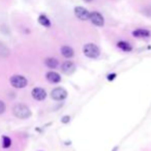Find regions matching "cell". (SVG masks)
<instances>
[{"label":"cell","instance_id":"obj_1","mask_svg":"<svg viewBox=\"0 0 151 151\" xmlns=\"http://www.w3.org/2000/svg\"><path fill=\"white\" fill-rule=\"evenodd\" d=\"M13 114L19 119H27L32 115L30 109L24 104H17L13 108Z\"/></svg>","mask_w":151,"mask_h":151},{"label":"cell","instance_id":"obj_2","mask_svg":"<svg viewBox=\"0 0 151 151\" xmlns=\"http://www.w3.org/2000/svg\"><path fill=\"white\" fill-rule=\"evenodd\" d=\"M83 53L86 57L91 59H95L99 56L101 54V50L99 48L94 44H86L84 47H83Z\"/></svg>","mask_w":151,"mask_h":151},{"label":"cell","instance_id":"obj_3","mask_svg":"<svg viewBox=\"0 0 151 151\" xmlns=\"http://www.w3.org/2000/svg\"><path fill=\"white\" fill-rule=\"evenodd\" d=\"M9 82H11V85L14 88H17V89L25 88L28 84L27 79H26L24 76H21V75L13 76L11 78V80H9Z\"/></svg>","mask_w":151,"mask_h":151},{"label":"cell","instance_id":"obj_4","mask_svg":"<svg viewBox=\"0 0 151 151\" xmlns=\"http://www.w3.org/2000/svg\"><path fill=\"white\" fill-rule=\"evenodd\" d=\"M89 20H90L93 25L99 26V27H103L105 25V19H104L103 15L101 13H99V12H92V13H90Z\"/></svg>","mask_w":151,"mask_h":151},{"label":"cell","instance_id":"obj_5","mask_svg":"<svg viewBox=\"0 0 151 151\" xmlns=\"http://www.w3.org/2000/svg\"><path fill=\"white\" fill-rule=\"evenodd\" d=\"M51 97L54 101H63L67 97V91L62 87H57L51 92Z\"/></svg>","mask_w":151,"mask_h":151},{"label":"cell","instance_id":"obj_6","mask_svg":"<svg viewBox=\"0 0 151 151\" xmlns=\"http://www.w3.org/2000/svg\"><path fill=\"white\" fill-rule=\"evenodd\" d=\"M73 13H75L76 17L78 18L81 21H87L89 20V16H90V13L88 12V9H86L83 6H76L75 9H73Z\"/></svg>","mask_w":151,"mask_h":151},{"label":"cell","instance_id":"obj_7","mask_svg":"<svg viewBox=\"0 0 151 151\" xmlns=\"http://www.w3.org/2000/svg\"><path fill=\"white\" fill-rule=\"evenodd\" d=\"M61 71L65 75H73L76 71V64L71 61H65L61 64Z\"/></svg>","mask_w":151,"mask_h":151},{"label":"cell","instance_id":"obj_8","mask_svg":"<svg viewBox=\"0 0 151 151\" xmlns=\"http://www.w3.org/2000/svg\"><path fill=\"white\" fill-rule=\"evenodd\" d=\"M32 94V97H33L35 101H44L45 99L47 97V92L45 89L40 88V87H36L32 90L31 92Z\"/></svg>","mask_w":151,"mask_h":151},{"label":"cell","instance_id":"obj_9","mask_svg":"<svg viewBox=\"0 0 151 151\" xmlns=\"http://www.w3.org/2000/svg\"><path fill=\"white\" fill-rule=\"evenodd\" d=\"M47 80L50 83H53V84H56V83H59L61 81V77L58 73L56 71H49L46 75Z\"/></svg>","mask_w":151,"mask_h":151},{"label":"cell","instance_id":"obj_10","mask_svg":"<svg viewBox=\"0 0 151 151\" xmlns=\"http://www.w3.org/2000/svg\"><path fill=\"white\" fill-rule=\"evenodd\" d=\"M132 35L134 37H139V38L149 37L150 36V31L147 29H137L134 31H132Z\"/></svg>","mask_w":151,"mask_h":151},{"label":"cell","instance_id":"obj_11","mask_svg":"<svg viewBox=\"0 0 151 151\" xmlns=\"http://www.w3.org/2000/svg\"><path fill=\"white\" fill-rule=\"evenodd\" d=\"M61 54H62V56L65 57V58H71V57L75 55V52H73L71 47L63 46L62 48H61Z\"/></svg>","mask_w":151,"mask_h":151},{"label":"cell","instance_id":"obj_12","mask_svg":"<svg viewBox=\"0 0 151 151\" xmlns=\"http://www.w3.org/2000/svg\"><path fill=\"white\" fill-rule=\"evenodd\" d=\"M117 47L120 49V50H122L123 52H132V47L130 46L128 42H124V40H120V42H117Z\"/></svg>","mask_w":151,"mask_h":151},{"label":"cell","instance_id":"obj_13","mask_svg":"<svg viewBox=\"0 0 151 151\" xmlns=\"http://www.w3.org/2000/svg\"><path fill=\"white\" fill-rule=\"evenodd\" d=\"M45 63H46V65L49 67V68H56L57 66H58V60H57L56 58H53V57H49V58H47L46 60H45Z\"/></svg>","mask_w":151,"mask_h":151},{"label":"cell","instance_id":"obj_14","mask_svg":"<svg viewBox=\"0 0 151 151\" xmlns=\"http://www.w3.org/2000/svg\"><path fill=\"white\" fill-rule=\"evenodd\" d=\"M38 23L44 27H50L51 26V21L46 15H40L38 17Z\"/></svg>","mask_w":151,"mask_h":151},{"label":"cell","instance_id":"obj_15","mask_svg":"<svg viewBox=\"0 0 151 151\" xmlns=\"http://www.w3.org/2000/svg\"><path fill=\"white\" fill-rule=\"evenodd\" d=\"M12 146V139L7 136L2 137V147L3 148H9Z\"/></svg>","mask_w":151,"mask_h":151},{"label":"cell","instance_id":"obj_16","mask_svg":"<svg viewBox=\"0 0 151 151\" xmlns=\"http://www.w3.org/2000/svg\"><path fill=\"white\" fill-rule=\"evenodd\" d=\"M5 110H6V106H5V104L3 103L2 101H0V115L4 113Z\"/></svg>","mask_w":151,"mask_h":151},{"label":"cell","instance_id":"obj_17","mask_svg":"<svg viewBox=\"0 0 151 151\" xmlns=\"http://www.w3.org/2000/svg\"><path fill=\"white\" fill-rule=\"evenodd\" d=\"M69 120H70V117L66 115V116H63L62 119H61V122H62V123H68Z\"/></svg>","mask_w":151,"mask_h":151},{"label":"cell","instance_id":"obj_18","mask_svg":"<svg viewBox=\"0 0 151 151\" xmlns=\"http://www.w3.org/2000/svg\"><path fill=\"white\" fill-rule=\"evenodd\" d=\"M116 76H117L116 73H111V75L108 76V80H109V81H113L114 79L116 78Z\"/></svg>","mask_w":151,"mask_h":151},{"label":"cell","instance_id":"obj_19","mask_svg":"<svg viewBox=\"0 0 151 151\" xmlns=\"http://www.w3.org/2000/svg\"><path fill=\"white\" fill-rule=\"evenodd\" d=\"M85 2H91V1H92V0H84Z\"/></svg>","mask_w":151,"mask_h":151}]
</instances>
